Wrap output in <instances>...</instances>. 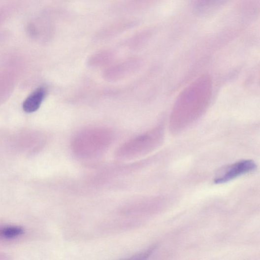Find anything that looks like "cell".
Wrapping results in <instances>:
<instances>
[{"mask_svg": "<svg viewBox=\"0 0 260 260\" xmlns=\"http://www.w3.org/2000/svg\"><path fill=\"white\" fill-rule=\"evenodd\" d=\"M45 95L43 88H39L30 95L23 104L25 111L31 113L36 111L40 106Z\"/></svg>", "mask_w": 260, "mask_h": 260, "instance_id": "cell-2", "label": "cell"}, {"mask_svg": "<svg viewBox=\"0 0 260 260\" xmlns=\"http://www.w3.org/2000/svg\"><path fill=\"white\" fill-rule=\"evenodd\" d=\"M257 168L255 162L251 160H242L228 167L220 176L215 179L214 183L221 184L229 182L243 174L254 171Z\"/></svg>", "mask_w": 260, "mask_h": 260, "instance_id": "cell-1", "label": "cell"}, {"mask_svg": "<svg viewBox=\"0 0 260 260\" xmlns=\"http://www.w3.org/2000/svg\"><path fill=\"white\" fill-rule=\"evenodd\" d=\"M156 249V247L154 246L150 248L147 250L143 252H141V253H139L135 255L134 258H133V259H144L146 257L149 256L154 251L155 249Z\"/></svg>", "mask_w": 260, "mask_h": 260, "instance_id": "cell-4", "label": "cell"}, {"mask_svg": "<svg viewBox=\"0 0 260 260\" xmlns=\"http://www.w3.org/2000/svg\"><path fill=\"white\" fill-rule=\"evenodd\" d=\"M23 232L21 227H7L0 231V235L6 238H11L21 235Z\"/></svg>", "mask_w": 260, "mask_h": 260, "instance_id": "cell-3", "label": "cell"}]
</instances>
